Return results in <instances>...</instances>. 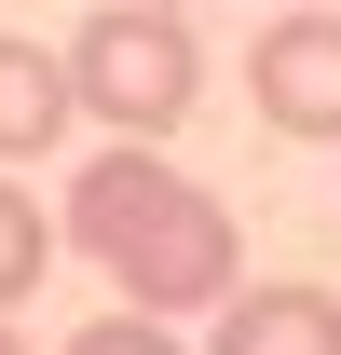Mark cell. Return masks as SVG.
I'll return each instance as SVG.
<instances>
[{"mask_svg": "<svg viewBox=\"0 0 341 355\" xmlns=\"http://www.w3.org/2000/svg\"><path fill=\"white\" fill-rule=\"evenodd\" d=\"M55 355H191V342H177L164 314H123V301H110V314L82 328V342H55Z\"/></svg>", "mask_w": 341, "mask_h": 355, "instance_id": "cell-7", "label": "cell"}, {"mask_svg": "<svg viewBox=\"0 0 341 355\" xmlns=\"http://www.w3.org/2000/svg\"><path fill=\"white\" fill-rule=\"evenodd\" d=\"M55 246H82L110 287H123V314H218L232 287H246V232H232V205H218L205 178H177L164 150H96L82 178H69V205H55Z\"/></svg>", "mask_w": 341, "mask_h": 355, "instance_id": "cell-1", "label": "cell"}, {"mask_svg": "<svg viewBox=\"0 0 341 355\" xmlns=\"http://www.w3.org/2000/svg\"><path fill=\"white\" fill-rule=\"evenodd\" d=\"M205 355H341V301L300 287V273H246L205 314Z\"/></svg>", "mask_w": 341, "mask_h": 355, "instance_id": "cell-4", "label": "cell"}, {"mask_svg": "<svg viewBox=\"0 0 341 355\" xmlns=\"http://www.w3.org/2000/svg\"><path fill=\"white\" fill-rule=\"evenodd\" d=\"M246 110L273 137H341V0L273 14V28L246 42Z\"/></svg>", "mask_w": 341, "mask_h": 355, "instance_id": "cell-3", "label": "cell"}, {"mask_svg": "<svg viewBox=\"0 0 341 355\" xmlns=\"http://www.w3.org/2000/svg\"><path fill=\"white\" fill-rule=\"evenodd\" d=\"M273 14H314V0H273Z\"/></svg>", "mask_w": 341, "mask_h": 355, "instance_id": "cell-9", "label": "cell"}, {"mask_svg": "<svg viewBox=\"0 0 341 355\" xmlns=\"http://www.w3.org/2000/svg\"><path fill=\"white\" fill-rule=\"evenodd\" d=\"M0 355H28V328H14V314H0Z\"/></svg>", "mask_w": 341, "mask_h": 355, "instance_id": "cell-8", "label": "cell"}, {"mask_svg": "<svg viewBox=\"0 0 341 355\" xmlns=\"http://www.w3.org/2000/svg\"><path fill=\"white\" fill-rule=\"evenodd\" d=\"M42 273H55V205L28 191V178H0V314L28 301Z\"/></svg>", "mask_w": 341, "mask_h": 355, "instance_id": "cell-6", "label": "cell"}, {"mask_svg": "<svg viewBox=\"0 0 341 355\" xmlns=\"http://www.w3.org/2000/svg\"><path fill=\"white\" fill-rule=\"evenodd\" d=\"M164 14H177V0H164Z\"/></svg>", "mask_w": 341, "mask_h": 355, "instance_id": "cell-10", "label": "cell"}, {"mask_svg": "<svg viewBox=\"0 0 341 355\" xmlns=\"http://www.w3.org/2000/svg\"><path fill=\"white\" fill-rule=\"evenodd\" d=\"M69 123H82V96H69V55L0 42V178H28L55 137H69Z\"/></svg>", "mask_w": 341, "mask_h": 355, "instance_id": "cell-5", "label": "cell"}, {"mask_svg": "<svg viewBox=\"0 0 341 355\" xmlns=\"http://www.w3.org/2000/svg\"><path fill=\"white\" fill-rule=\"evenodd\" d=\"M69 96H82V123L110 137H177L191 123V96H205V42H191V14L164 0H96L82 28H69Z\"/></svg>", "mask_w": 341, "mask_h": 355, "instance_id": "cell-2", "label": "cell"}]
</instances>
